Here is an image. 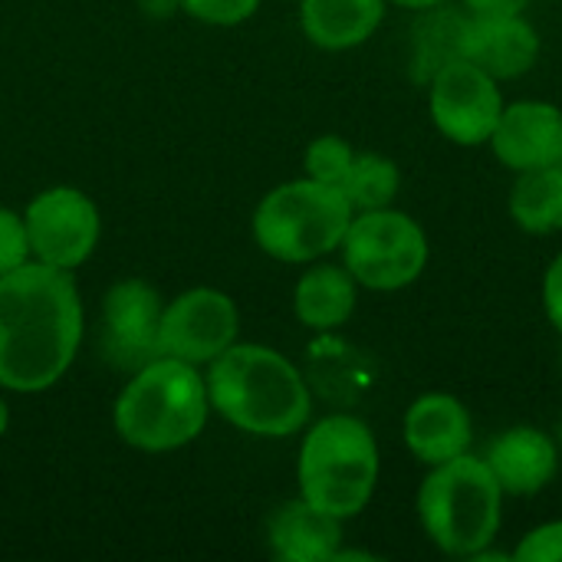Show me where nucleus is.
I'll return each instance as SVG.
<instances>
[{
  "mask_svg": "<svg viewBox=\"0 0 562 562\" xmlns=\"http://www.w3.org/2000/svg\"><path fill=\"white\" fill-rule=\"evenodd\" d=\"M211 415L207 382L198 366L175 356H158L128 375L112 405L119 438L148 454H165L191 445Z\"/></svg>",
  "mask_w": 562,
  "mask_h": 562,
  "instance_id": "3",
  "label": "nucleus"
},
{
  "mask_svg": "<svg viewBox=\"0 0 562 562\" xmlns=\"http://www.w3.org/2000/svg\"><path fill=\"white\" fill-rule=\"evenodd\" d=\"M260 0H181V10L211 26H237L257 13Z\"/></svg>",
  "mask_w": 562,
  "mask_h": 562,
  "instance_id": "23",
  "label": "nucleus"
},
{
  "mask_svg": "<svg viewBox=\"0 0 562 562\" xmlns=\"http://www.w3.org/2000/svg\"><path fill=\"white\" fill-rule=\"evenodd\" d=\"M23 224L30 237V257L69 273L95 254L102 237L95 201L72 184H53L40 191L26 204Z\"/></svg>",
  "mask_w": 562,
  "mask_h": 562,
  "instance_id": "8",
  "label": "nucleus"
},
{
  "mask_svg": "<svg viewBox=\"0 0 562 562\" xmlns=\"http://www.w3.org/2000/svg\"><path fill=\"white\" fill-rule=\"evenodd\" d=\"M402 191V168L382 151H356V161L342 181V194L352 211L392 207Z\"/></svg>",
  "mask_w": 562,
  "mask_h": 562,
  "instance_id": "21",
  "label": "nucleus"
},
{
  "mask_svg": "<svg viewBox=\"0 0 562 562\" xmlns=\"http://www.w3.org/2000/svg\"><path fill=\"white\" fill-rule=\"evenodd\" d=\"M510 221L530 237H550L562 231V165L517 171L507 194Z\"/></svg>",
  "mask_w": 562,
  "mask_h": 562,
  "instance_id": "19",
  "label": "nucleus"
},
{
  "mask_svg": "<svg viewBox=\"0 0 562 562\" xmlns=\"http://www.w3.org/2000/svg\"><path fill=\"white\" fill-rule=\"evenodd\" d=\"M352 214L342 188L303 175L267 191L250 227L267 257L280 263H313L339 250Z\"/></svg>",
  "mask_w": 562,
  "mask_h": 562,
  "instance_id": "6",
  "label": "nucleus"
},
{
  "mask_svg": "<svg viewBox=\"0 0 562 562\" xmlns=\"http://www.w3.org/2000/svg\"><path fill=\"white\" fill-rule=\"evenodd\" d=\"M533 0H461V10L468 16H514L527 13Z\"/></svg>",
  "mask_w": 562,
  "mask_h": 562,
  "instance_id": "27",
  "label": "nucleus"
},
{
  "mask_svg": "<svg viewBox=\"0 0 562 562\" xmlns=\"http://www.w3.org/2000/svg\"><path fill=\"white\" fill-rule=\"evenodd\" d=\"M389 0H300L303 36L329 53H346L375 36Z\"/></svg>",
  "mask_w": 562,
  "mask_h": 562,
  "instance_id": "18",
  "label": "nucleus"
},
{
  "mask_svg": "<svg viewBox=\"0 0 562 562\" xmlns=\"http://www.w3.org/2000/svg\"><path fill=\"white\" fill-rule=\"evenodd\" d=\"M138 7L148 20H168L181 10V0H138Z\"/></svg>",
  "mask_w": 562,
  "mask_h": 562,
  "instance_id": "28",
  "label": "nucleus"
},
{
  "mask_svg": "<svg viewBox=\"0 0 562 562\" xmlns=\"http://www.w3.org/2000/svg\"><path fill=\"white\" fill-rule=\"evenodd\" d=\"M540 300H543V313H547L550 326L562 336V254L550 260V267L543 273Z\"/></svg>",
  "mask_w": 562,
  "mask_h": 562,
  "instance_id": "26",
  "label": "nucleus"
},
{
  "mask_svg": "<svg viewBox=\"0 0 562 562\" xmlns=\"http://www.w3.org/2000/svg\"><path fill=\"white\" fill-rule=\"evenodd\" d=\"M7 428H10V408H7V402L0 398V438L7 435Z\"/></svg>",
  "mask_w": 562,
  "mask_h": 562,
  "instance_id": "30",
  "label": "nucleus"
},
{
  "mask_svg": "<svg viewBox=\"0 0 562 562\" xmlns=\"http://www.w3.org/2000/svg\"><path fill=\"white\" fill-rule=\"evenodd\" d=\"M352 161H356V148L342 135H319L303 151V175L313 181L342 188Z\"/></svg>",
  "mask_w": 562,
  "mask_h": 562,
  "instance_id": "22",
  "label": "nucleus"
},
{
  "mask_svg": "<svg viewBox=\"0 0 562 562\" xmlns=\"http://www.w3.org/2000/svg\"><path fill=\"white\" fill-rule=\"evenodd\" d=\"M431 125L461 148H481L504 112V92L494 76L464 56L445 63L428 82Z\"/></svg>",
  "mask_w": 562,
  "mask_h": 562,
  "instance_id": "9",
  "label": "nucleus"
},
{
  "mask_svg": "<svg viewBox=\"0 0 562 562\" xmlns=\"http://www.w3.org/2000/svg\"><path fill=\"white\" fill-rule=\"evenodd\" d=\"M507 497H537L560 474L562 454L553 435L537 425H510L481 454Z\"/></svg>",
  "mask_w": 562,
  "mask_h": 562,
  "instance_id": "13",
  "label": "nucleus"
},
{
  "mask_svg": "<svg viewBox=\"0 0 562 562\" xmlns=\"http://www.w3.org/2000/svg\"><path fill=\"white\" fill-rule=\"evenodd\" d=\"M422 13H428V16L415 33V79L428 82L445 63L461 56V30H464L468 13L448 7V3L422 10Z\"/></svg>",
  "mask_w": 562,
  "mask_h": 562,
  "instance_id": "20",
  "label": "nucleus"
},
{
  "mask_svg": "<svg viewBox=\"0 0 562 562\" xmlns=\"http://www.w3.org/2000/svg\"><path fill=\"white\" fill-rule=\"evenodd\" d=\"M161 293L145 280H119L102 296L99 349L119 372H138L161 356Z\"/></svg>",
  "mask_w": 562,
  "mask_h": 562,
  "instance_id": "10",
  "label": "nucleus"
},
{
  "mask_svg": "<svg viewBox=\"0 0 562 562\" xmlns=\"http://www.w3.org/2000/svg\"><path fill=\"white\" fill-rule=\"evenodd\" d=\"M296 458L300 497L336 520L359 517L379 487L382 454L375 431L356 415H326L303 428Z\"/></svg>",
  "mask_w": 562,
  "mask_h": 562,
  "instance_id": "4",
  "label": "nucleus"
},
{
  "mask_svg": "<svg viewBox=\"0 0 562 562\" xmlns=\"http://www.w3.org/2000/svg\"><path fill=\"white\" fill-rule=\"evenodd\" d=\"M543 40L524 16H468L461 30V56L497 82L527 76L540 59Z\"/></svg>",
  "mask_w": 562,
  "mask_h": 562,
  "instance_id": "14",
  "label": "nucleus"
},
{
  "mask_svg": "<svg viewBox=\"0 0 562 562\" xmlns=\"http://www.w3.org/2000/svg\"><path fill=\"white\" fill-rule=\"evenodd\" d=\"M339 250L342 267L362 290L372 293H395L412 286L431 257L425 227L395 204L379 211H356Z\"/></svg>",
  "mask_w": 562,
  "mask_h": 562,
  "instance_id": "7",
  "label": "nucleus"
},
{
  "mask_svg": "<svg viewBox=\"0 0 562 562\" xmlns=\"http://www.w3.org/2000/svg\"><path fill=\"white\" fill-rule=\"evenodd\" d=\"M240 310L214 286H194L165 303L161 313V356H175L191 366H211L224 349L237 342Z\"/></svg>",
  "mask_w": 562,
  "mask_h": 562,
  "instance_id": "11",
  "label": "nucleus"
},
{
  "mask_svg": "<svg viewBox=\"0 0 562 562\" xmlns=\"http://www.w3.org/2000/svg\"><path fill=\"white\" fill-rule=\"evenodd\" d=\"M359 283L342 263L313 260L293 286V313L313 333L346 326L359 306Z\"/></svg>",
  "mask_w": 562,
  "mask_h": 562,
  "instance_id": "17",
  "label": "nucleus"
},
{
  "mask_svg": "<svg viewBox=\"0 0 562 562\" xmlns=\"http://www.w3.org/2000/svg\"><path fill=\"white\" fill-rule=\"evenodd\" d=\"M487 145L494 158L514 175L562 165V109L547 99L504 102Z\"/></svg>",
  "mask_w": 562,
  "mask_h": 562,
  "instance_id": "12",
  "label": "nucleus"
},
{
  "mask_svg": "<svg viewBox=\"0 0 562 562\" xmlns=\"http://www.w3.org/2000/svg\"><path fill=\"white\" fill-rule=\"evenodd\" d=\"M507 494L494 481L481 454L468 451L454 461L428 468L415 510L425 537L448 557L477 560L494 547L504 524Z\"/></svg>",
  "mask_w": 562,
  "mask_h": 562,
  "instance_id": "5",
  "label": "nucleus"
},
{
  "mask_svg": "<svg viewBox=\"0 0 562 562\" xmlns=\"http://www.w3.org/2000/svg\"><path fill=\"white\" fill-rule=\"evenodd\" d=\"M557 445H560V454H562V422H560V428H557Z\"/></svg>",
  "mask_w": 562,
  "mask_h": 562,
  "instance_id": "31",
  "label": "nucleus"
},
{
  "mask_svg": "<svg viewBox=\"0 0 562 562\" xmlns=\"http://www.w3.org/2000/svg\"><path fill=\"white\" fill-rule=\"evenodd\" d=\"M86 329L69 270L26 260L0 277V389L36 395L76 362Z\"/></svg>",
  "mask_w": 562,
  "mask_h": 562,
  "instance_id": "1",
  "label": "nucleus"
},
{
  "mask_svg": "<svg viewBox=\"0 0 562 562\" xmlns=\"http://www.w3.org/2000/svg\"><path fill=\"white\" fill-rule=\"evenodd\" d=\"M342 540V520L323 514L303 497L277 507L267 524V543L283 562H333Z\"/></svg>",
  "mask_w": 562,
  "mask_h": 562,
  "instance_id": "16",
  "label": "nucleus"
},
{
  "mask_svg": "<svg viewBox=\"0 0 562 562\" xmlns=\"http://www.w3.org/2000/svg\"><path fill=\"white\" fill-rule=\"evenodd\" d=\"M30 257V237H26V224L23 214L0 207V277L23 267Z\"/></svg>",
  "mask_w": 562,
  "mask_h": 562,
  "instance_id": "25",
  "label": "nucleus"
},
{
  "mask_svg": "<svg viewBox=\"0 0 562 562\" xmlns=\"http://www.w3.org/2000/svg\"><path fill=\"white\" fill-rule=\"evenodd\" d=\"M517 562H562V520H547L520 537L514 547Z\"/></svg>",
  "mask_w": 562,
  "mask_h": 562,
  "instance_id": "24",
  "label": "nucleus"
},
{
  "mask_svg": "<svg viewBox=\"0 0 562 562\" xmlns=\"http://www.w3.org/2000/svg\"><path fill=\"white\" fill-rule=\"evenodd\" d=\"M402 438L415 461H422L425 468H435L471 451L474 418L458 395L425 392L408 405L402 418Z\"/></svg>",
  "mask_w": 562,
  "mask_h": 562,
  "instance_id": "15",
  "label": "nucleus"
},
{
  "mask_svg": "<svg viewBox=\"0 0 562 562\" xmlns=\"http://www.w3.org/2000/svg\"><path fill=\"white\" fill-rule=\"evenodd\" d=\"M211 412L254 438H293L313 418L303 372L273 346L234 342L207 366Z\"/></svg>",
  "mask_w": 562,
  "mask_h": 562,
  "instance_id": "2",
  "label": "nucleus"
},
{
  "mask_svg": "<svg viewBox=\"0 0 562 562\" xmlns=\"http://www.w3.org/2000/svg\"><path fill=\"white\" fill-rule=\"evenodd\" d=\"M389 3H398L405 10H431V7H441L448 0H389Z\"/></svg>",
  "mask_w": 562,
  "mask_h": 562,
  "instance_id": "29",
  "label": "nucleus"
}]
</instances>
